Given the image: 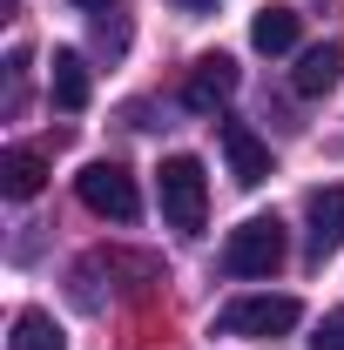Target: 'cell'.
I'll return each mask as SVG.
<instances>
[{"instance_id": "cell-1", "label": "cell", "mask_w": 344, "mask_h": 350, "mask_svg": "<svg viewBox=\"0 0 344 350\" xmlns=\"http://www.w3.org/2000/svg\"><path fill=\"white\" fill-rule=\"evenodd\" d=\"M156 189H162V222H169L175 236H203V216H210V175L196 155H169L162 175H156Z\"/></svg>"}, {"instance_id": "cell-2", "label": "cell", "mask_w": 344, "mask_h": 350, "mask_svg": "<svg viewBox=\"0 0 344 350\" xmlns=\"http://www.w3.org/2000/svg\"><path fill=\"white\" fill-rule=\"evenodd\" d=\"M284 250H291L284 222H277V216H250V222L230 229L223 269H230V276H270V269H284Z\"/></svg>"}, {"instance_id": "cell-3", "label": "cell", "mask_w": 344, "mask_h": 350, "mask_svg": "<svg viewBox=\"0 0 344 350\" xmlns=\"http://www.w3.org/2000/svg\"><path fill=\"white\" fill-rule=\"evenodd\" d=\"M304 304L297 297H236L230 310H216V330L223 337H284L297 330Z\"/></svg>"}, {"instance_id": "cell-4", "label": "cell", "mask_w": 344, "mask_h": 350, "mask_svg": "<svg viewBox=\"0 0 344 350\" xmlns=\"http://www.w3.org/2000/svg\"><path fill=\"white\" fill-rule=\"evenodd\" d=\"M75 189H82L88 209H95V216H108V222H135V216H142L135 175L122 169V162H88V169L75 175Z\"/></svg>"}, {"instance_id": "cell-5", "label": "cell", "mask_w": 344, "mask_h": 350, "mask_svg": "<svg viewBox=\"0 0 344 350\" xmlns=\"http://www.w3.org/2000/svg\"><path fill=\"white\" fill-rule=\"evenodd\" d=\"M236 61L230 54H203L196 68H189V81H182V108H196V115H216L230 94H236Z\"/></svg>"}, {"instance_id": "cell-6", "label": "cell", "mask_w": 344, "mask_h": 350, "mask_svg": "<svg viewBox=\"0 0 344 350\" xmlns=\"http://www.w3.org/2000/svg\"><path fill=\"white\" fill-rule=\"evenodd\" d=\"M304 222H310V262H324L331 250H344V182H331V189H310Z\"/></svg>"}, {"instance_id": "cell-7", "label": "cell", "mask_w": 344, "mask_h": 350, "mask_svg": "<svg viewBox=\"0 0 344 350\" xmlns=\"http://www.w3.org/2000/svg\"><path fill=\"white\" fill-rule=\"evenodd\" d=\"M223 162H230V175H236V189H257V182H270V142H257V135L243 129V122H223Z\"/></svg>"}, {"instance_id": "cell-8", "label": "cell", "mask_w": 344, "mask_h": 350, "mask_svg": "<svg viewBox=\"0 0 344 350\" xmlns=\"http://www.w3.org/2000/svg\"><path fill=\"white\" fill-rule=\"evenodd\" d=\"M344 81V41H317L297 54V68H291V88H297L304 101H317V94H331Z\"/></svg>"}, {"instance_id": "cell-9", "label": "cell", "mask_w": 344, "mask_h": 350, "mask_svg": "<svg viewBox=\"0 0 344 350\" xmlns=\"http://www.w3.org/2000/svg\"><path fill=\"white\" fill-rule=\"evenodd\" d=\"M47 94H54V108H88V94H95V81H88V61L75 54V47H54V68H47Z\"/></svg>"}, {"instance_id": "cell-10", "label": "cell", "mask_w": 344, "mask_h": 350, "mask_svg": "<svg viewBox=\"0 0 344 350\" xmlns=\"http://www.w3.org/2000/svg\"><path fill=\"white\" fill-rule=\"evenodd\" d=\"M41 182H47V155L41 148H7V155H0V196H7V202L41 196Z\"/></svg>"}, {"instance_id": "cell-11", "label": "cell", "mask_w": 344, "mask_h": 350, "mask_svg": "<svg viewBox=\"0 0 344 350\" xmlns=\"http://www.w3.org/2000/svg\"><path fill=\"white\" fill-rule=\"evenodd\" d=\"M297 34H304V14H297V7H284V0H270L257 21H250V41H257L263 54H291Z\"/></svg>"}, {"instance_id": "cell-12", "label": "cell", "mask_w": 344, "mask_h": 350, "mask_svg": "<svg viewBox=\"0 0 344 350\" xmlns=\"http://www.w3.org/2000/svg\"><path fill=\"white\" fill-rule=\"evenodd\" d=\"M7 350H68V344H61V330H54V317H47V310H21V317H14Z\"/></svg>"}, {"instance_id": "cell-13", "label": "cell", "mask_w": 344, "mask_h": 350, "mask_svg": "<svg viewBox=\"0 0 344 350\" xmlns=\"http://www.w3.org/2000/svg\"><path fill=\"white\" fill-rule=\"evenodd\" d=\"M310 350H344V310H331V317L310 330Z\"/></svg>"}, {"instance_id": "cell-14", "label": "cell", "mask_w": 344, "mask_h": 350, "mask_svg": "<svg viewBox=\"0 0 344 350\" xmlns=\"http://www.w3.org/2000/svg\"><path fill=\"white\" fill-rule=\"evenodd\" d=\"M182 14H216V0H175Z\"/></svg>"}, {"instance_id": "cell-15", "label": "cell", "mask_w": 344, "mask_h": 350, "mask_svg": "<svg viewBox=\"0 0 344 350\" xmlns=\"http://www.w3.org/2000/svg\"><path fill=\"white\" fill-rule=\"evenodd\" d=\"M75 7H115V0H75Z\"/></svg>"}]
</instances>
